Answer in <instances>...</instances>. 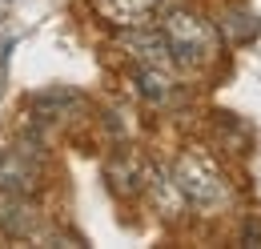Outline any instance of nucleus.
I'll use <instances>...</instances> for the list:
<instances>
[{
    "label": "nucleus",
    "mask_w": 261,
    "mask_h": 249,
    "mask_svg": "<svg viewBox=\"0 0 261 249\" xmlns=\"http://www.w3.org/2000/svg\"><path fill=\"white\" fill-rule=\"evenodd\" d=\"M173 189L181 193V201H189L201 213H213L229 201V189L221 181V173L197 153H185L177 165H173Z\"/></svg>",
    "instance_id": "2"
},
{
    "label": "nucleus",
    "mask_w": 261,
    "mask_h": 249,
    "mask_svg": "<svg viewBox=\"0 0 261 249\" xmlns=\"http://www.w3.org/2000/svg\"><path fill=\"white\" fill-rule=\"evenodd\" d=\"M217 32H225L233 44H249V40H257L261 36V20L253 8H245V4H229L225 12H221V20H217Z\"/></svg>",
    "instance_id": "6"
},
{
    "label": "nucleus",
    "mask_w": 261,
    "mask_h": 249,
    "mask_svg": "<svg viewBox=\"0 0 261 249\" xmlns=\"http://www.w3.org/2000/svg\"><path fill=\"white\" fill-rule=\"evenodd\" d=\"M0 229L8 237H29L36 229V209L29 205V197L16 193H0Z\"/></svg>",
    "instance_id": "5"
},
{
    "label": "nucleus",
    "mask_w": 261,
    "mask_h": 249,
    "mask_svg": "<svg viewBox=\"0 0 261 249\" xmlns=\"http://www.w3.org/2000/svg\"><path fill=\"white\" fill-rule=\"evenodd\" d=\"M161 36L173 64L181 68H201L217 57V24H209L205 16H197L189 8H173L161 20Z\"/></svg>",
    "instance_id": "1"
},
{
    "label": "nucleus",
    "mask_w": 261,
    "mask_h": 249,
    "mask_svg": "<svg viewBox=\"0 0 261 249\" xmlns=\"http://www.w3.org/2000/svg\"><path fill=\"white\" fill-rule=\"evenodd\" d=\"M105 177H109V189H113L117 197H137L141 189L149 185L145 165H141V161H133V157H113V161H109V169H105Z\"/></svg>",
    "instance_id": "4"
},
{
    "label": "nucleus",
    "mask_w": 261,
    "mask_h": 249,
    "mask_svg": "<svg viewBox=\"0 0 261 249\" xmlns=\"http://www.w3.org/2000/svg\"><path fill=\"white\" fill-rule=\"evenodd\" d=\"M137 93L145 96L149 105H165L173 96V81L165 68H153V64H141L137 68Z\"/></svg>",
    "instance_id": "7"
},
{
    "label": "nucleus",
    "mask_w": 261,
    "mask_h": 249,
    "mask_svg": "<svg viewBox=\"0 0 261 249\" xmlns=\"http://www.w3.org/2000/svg\"><path fill=\"white\" fill-rule=\"evenodd\" d=\"M36 189H40V153L33 145L0 149V193L33 197Z\"/></svg>",
    "instance_id": "3"
}]
</instances>
